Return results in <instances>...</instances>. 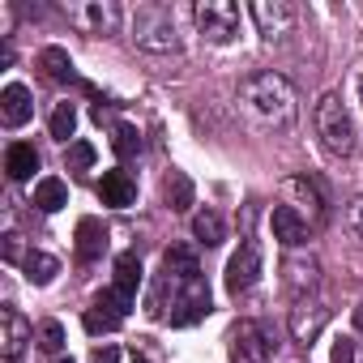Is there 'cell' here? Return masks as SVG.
Here are the masks:
<instances>
[{
  "instance_id": "1",
  "label": "cell",
  "mask_w": 363,
  "mask_h": 363,
  "mask_svg": "<svg viewBox=\"0 0 363 363\" xmlns=\"http://www.w3.org/2000/svg\"><path fill=\"white\" fill-rule=\"evenodd\" d=\"M145 312L154 320H171V325H193L210 312V286H206V274H201L193 248L175 244L162 252V269L150 286Z\"/></svg>"
},
{
  "instance_id": "2",
  "label": "cell",
  "mask_w": 363,
  "mask_h": 363,
  "mask_svg": "<svg viewBox=\"0 0 363 363\" xmlns=\"http://www.w3.org/2000/svg\"><path fill=\"white\" fill-rule=\"evenodd\" d=\"M235 99H240L244 120H248L252 128H261V133H286V128L295 124V116H299L295 86H291L282 73H274V69L244 77Z\"/></svg>"
},
{
  "instance_id": "3",
  "label": "cell",
  "mask_w": 363,
  "mask_h": 363,
  "mask_svg": "<svg viewBox=\"0 0 363 363\" xmlns=\"http://www.w3.org/2000/svg\"><path fill=\"white\" fill-rule=\"evenodd\" d=\"M312 124H316V137L329 154H354V120H350V107L337 90H325L316 99V111H312Z\"/></svg>"
},
{
  "instance_id": "4",
  "label": "cell",
  "mask_w": 363,
  "mask_h": 363,
  "mask_svg": "<svg viewBox=\"0 0 363 363\" xmlns=\"http://www.w3.org/2000/svg\"><path fill=\"white\" fill-rule=\"evenodd\" d=\"M133 43L145 52H179V35H175V13L167 5H137L133 13Z\"/></svg>"
},
{
  "instance_id": "5",
  "label": "cell",
  "mask_w": 363,
  "mask_h": 363,
  "mask_svg": "<svg viewBox=\"0 0 363 363\" xmlns=\"http://www.w3.org/2000/svg\"><path fill=\"white\" fill-rule=\"evenodd\" d=\"M193 22L197 30L206 35V43H231L240 35V5H231V0H197L193 5Z\"/></svg>"
},
{
  "instance_id": "6",
  "label": "cell",
  "mask_w": 363,
  "mask_h": 363,
  "mask_svg": "<svg viewBox=\"0 0 363 363\" xmlns=\"http://www.w3.org/2000/svg\"><path fill=\"white\" fill-rule=\"evenodd\" d=\"M65 18L82 35H116L120 5H116V0H73V5H65Z\"/></svg>"
},
{
  "instance_id": "7",
  "label": "cell",
  "mask_w": 363,
  "mask_h": 363,
  "mask_svg": "<svg viewBox=\"0 0 363 363\" xmlns=\"http://www.w3.org/2000/svg\"><path fill=\"white\" fill-rule=\"evenodd\" d=\"M261 269H265L261 240L244 235V240H240V248H235V257L227 261V291H231V295L252 291V286H257V278H261Z\"/></svg>"
},
{
  "instance_id": "8",
  "label": "cell",
  "mask_w": 363,
  "mask_h": 363,
  "mask_svg": "<svg viewBox=\"0 0 363 363\" xmlns=\"http://www.w3.org/2000/svg\"><path fill=\"white\" fill-rule=\"evenodd\" d=\"M133 308H137V303L124 299L120 291H103V295L86 308V329H90V333H111V329L124 325V316H128Z\"/></svg>"
},
{
  "instance_id": "9",
  "label": "cell",
  "mask_w": 363,
  "mask_h": 363,
  "mask_svg": "<svg viewBox=\"0 0 363 363\" xmlns=\"http://www.w3.org/2000/svg\"><path fill=\"white\" fill-rule=\"evenodd\" d=\"M269 337L257 320H240L231 329V363H269Z\"/></svg>"
},
{
  "instance_id": "10",
  "label": "cell",
  "mask_w": 363,
  "mask_h": 363,
  "mask_svg": "<svg viewBox=\"0 0 363 363\" xmlns=\"http://www.w3.org/2000/svg\"><path fill=\"white\" fill-rule=\"evenodd\" d=\"M252 22H257V30L274 43V39H286L291 35V26H295V9L286 5V0H252Z\"/></svg>"
},
{
  "instance_id": "11",
  "label": "cell",
  "mask_w": 363,
  "mask_h": 363,
  "mask_svg": "<svg viewBox=\"0 0 363 363\" xmlns=\"http://www.w3.org/2000/svg\"><path fill=\"white\" fill-rule=\"evenodd\" d=\"M291 337L299 342V346H312L316 337H320V329L329 325V308L320 303V299H299L295 308H291Z\"/></svg>"
},
{
  "instance_id": "12",
  "label": "cell",
  "mask_w": 363,
  "mask_h": 363,
  "mask_svg": "<svg viewBox=\"0 0 363 363\" xmlns=\"http://www.w3.org/2000/svg\"><path fill=\"white\" fill-rule=\"evenodd\" d=\"M282 282H286V291L295 295V303L299 299H312V291L320 286V261L316 257H286V265H282Z\"/></svg>"
},
{
  "instance_id": "13",
  "label": "cell",
  "mask_w": 363,
  "mask_h": 363,
  "mask_svg": "<svg viewBox=\"0 0 363 363\" xmlns=\"http://www.w3.org/2000/svg\"><path fill=\"white\" fill-rule=\"evenodd\" d=\"M35 337V329H30V320L9 303L5 312H0V354L5 359H18L22 350H26V342Z\"/></svg>"
},
{
  "instance_id": "14",
  "label": "cell",
  "mask_w": 363,
  "mask_h": 363,
  "mask_svg": "<svg viewBox=\"0 0 363 363\" xmlns=\"http://www.w3.org/2000/svg\"><path fill=\"white\" fill-rule=\"evenodd\" d=\"M269 227H274V240H278L282 248H299V244L308 240V218H303L295 206H274Z\"/></svg>"
},
{
  "instance_id": "15",
  "label": "cell",
  "mask_w": 363,
  "mask_h": 363,
  "mask_svg": "<svg viewBox=\"0 0 363 363\" xmlns=\"http://www.w3.org/2000/svg\"><path fill=\"white\" fill-rule=\"evenodd\" d=\"M35 116V99L22 82H9L5 90H0V120H5L9 128H22L26 120Z\"/></svg>"
},
{
  "instance_id": "16",
  "label": "cell",
  "mask_w": 363,
  "mask_h": 363,
  "mask_svg": "<svg viewBox=\"0 0 363 363\" xmlns=\"http://www.w3.org/2000/svg\"><path fill=\"white\" fill-rule=\"evenodd\" d=\"M99 197H103V206H111V210H128V206L137 201V184L128 179V171H103Z\"/></svg>"
},
{
  "instance_id": "17",
  "label": "cell",
  "mask_w": 363,
  "mask_h": 363,
  "mask_svg": "<svg viewBox=\"0 0 363 363\" xmlns=\"http://www.w3.org/2000/svg\"><path fill=\"white\" fill-rule=\"evenodd\" d=\"M30 206H35V210H43V214L65 210V206H69V184H65L60 175H43L39 184H35V193H30Z\"/></svg>"
},
{
  "instance_id": "18",
  "label": "cell",
  "mask_w": 363,
  "mask_h": 363,
  "mask_svg": "<svg viewBox=\"0 0 363 363\" xmlns=\"http://www.w3.org/2000/svg\"><path fill=\"white\" fill-rule=\"evenodd\" d=\"M107 252V227L99 223V218H82L77 223V257L90 265V261H99Z\"/></svg>"
},
{
  "instance_id": "19",
  "label": "cell",
  "mask_w": 363,
  "mask_h": 363,
  "mask_svg": "<svg viewBox=\"0 0 363 363\" xmlns=\"http://www.w3.org/2000/svg\"><path fill=\"white\" fill-rule=\"evenodd\" d=\"M193 197H197L193 179H189L184 171H167V179H162V201H167V210L184 214V210L193 206Z\"/></svg>"
},
{
  "instance_id": "20",
  "label": "cell",
  "mask_w": 363,
  "mask_h": 363,
  "mask_svg": "<svg viewBox=\"0 0 363 363\" xmlns=\"http://www.w3.org/2000/svg\"><path fill=\"white\" fill-rule=\"evenodd\" d=\"M137 286H141V257L137 252H120L116 257V282H111V291H120L124 299L137 303Z\"/></svg>"
},
{
  "instance_id": "21",
  "label": "cell",
  "mask_w": 363,
  "mask_h": 363,
  "mask_svg": "<svg viewBox=\"0 0 363 363\" xmlns=\"http://www.w3.org/2000/svg\"><path fill=\"white\" fill-rule=\"evenodd\" d=\"M5 171H9V179H30L39 171V150L26 145V141H13L5 150Z\"/></svg>"
},
{
  "instance_id": "22",
  "label": "cell",
  "mask_w": 363,
  "mask_h": 363,
  "mask_svg": "<svg viewBox=\"0 0 363 363\" xmlns=\"http://www.w3.org/2000/svg\"><path fill=\"white\" fill-rule=\"evenodd\" d=\"M22 274H26V282H30V286H48V282L60 274V261L35 248V252H26V261H22Z\"/></svg>"
},
{
  "instance_id": "23",
  "label": "cell",
  "mask_w": 363,
  "mask_h": 363,
  "mask_svg": "<svg viewBox=\"0 0 363 363\" xmlns=\"http://www.w3.org/2000/svg\"><path fill=\"white\" fill-rule=\"evenodd\" d=\"M286 193H295V197L312 210V223H325V197H320V189H316V179L295 175V179H286Z\"/></svg>"
},
{
  "instance_id": "24",
  "label": "cell",
  "mask_w": 363,
  "mask_h": 363,
  "mask_svg": "<svg viewBox=\"0 0 363 363\" xmlns=\"http://www.w3.org/2000/svg\"><path fill=\"white\" fill-rule=\"evenodd\" d=\"M193 235H197V244L218 248V244L227 240V227H223V218H218L214 210H201V214H193Z\"/></svg>"
},
{
  "instance_id": "25",
  "label": "cell",
  "mask_w": 363,
  "mask_h": 363,
  "mask_svg": "<svg viewBox=\"0 0 363 363\" xmlns=\"http://www.w3.org/2000/svg\"><path fill=\"white\" fill-rule=\"evenodd\" d=\"M39 69L52 77V82H73V60L65 48H43L39 52Z\"/></svg>"
},
{
  "instance_id": "26",
  "label": "cell",
  "mask_w": 363,
  "mask_h": 363,
  "mask_svg": "<svg viewBox=\"0 0 363 363\" xmlns=\"http://www.w3.org/2000/svg\"><path fill=\"white\" fill-rule=\"evenodd\" d=\"M73 128H77V107L73 103H56V111H52V137L56 141H69Z\"/></svg>"
},
{
  "instance_id": "27",
  "label": "cell",
  "mask_w": 363,
  "mask_h": 363,
  "mask_svg": "<svg viewBox=\"0 0 363 363\" xmlns=\"http://www.w3.org/2000/svg\"><path fill=\"white\" fill-rule=\"evenodd\" d=\"M111 150H116L120 158H133V154H141V133H137L133 124H116V137H111Z\"/></svg>"
},
{
  "instance_id": "28",
  "label": "cell",
  "mask_w": 363,
  "mask_h": 363,
  "mask_svg": "<svg viewBox=\"0 0 363 363\" xmlns=\"http://www.w3.org/2000/svg\"><path fill=\"white\" fill-rule=\"evenodd\" d=\"M39 346H43L48 354H60V346H65V325H60V320H43V325H39Z\"/></svg>"
},
{
  "instance_id": "29",
  "label": "cell",
  "mask_w": 363,
  "mask_h": 363,
  "mask_svg": "<svg viewBox=\"0 0 363 363\" xmlns=\"http://www.w3.org/2000/svg\"><path fill=\"white\" fill-rule=\"evenodd\" d=\"M65 162H69V171H86V167L94 162V145H90V141H73L69 154H65Z\"/></svg>"
},
{
  "instance_id": "30",
  "label": "cell",
  "mask_w": 363,
  "mask_h": 363,
  "mask_svg": "<svg viewBox=\"0 0 363 363\" xmlns=\"http://www.w3.org/2000/svg\"><path fill=\"white\" fill-rule=\"evenodd\" d=\"M342 223H346V231L363 244V197H354L350 206H346V214H342Z\"/></svg>"
},
{
  "instance_id": "31",
  "label": "cell",
  "mask_w": 363,
  "mask_h": 363,
  "mask_svg": "<svg viewBox=\"0 0 363 363\" xmlns=\"http://www.w3.org/2000/svg\"><path fill=\"white\" fill-rule=\"evenodd\" d=\"M329 363H359V342L342 333V337L333 342V359H329Z\"/></svg>"
},
{
  "instance_id": "32",
  "label": "cell",
  "mask_w": 363,
  "mask_h": 363,
  "mask_svg": "<svg viewBox=\"0 0 363 363\" xmlns=\"http://www.w3.org/2000/svg\"><path fill=\"white\" fill-rule=\"evenodd\" d=\"M0 252H5V261H9V265H22V261H26V252H22V235H5Z\"/></svg>"
},
{
  "instance_id": "33",
  "label": "cell",
  "mask_w": 363,
  "mask_h": 363,
  "mask_svg": "<svg viewBox=\"0 0 363 363\" xmlns=\"http://www.w3.org/2000/svg\"><path fill=\"white\" fill-rule=\"evenodd\" d=\"M90 363H120V350H116V346H99V350L90 354Z\"/></svg>"
},
{
  "instance_id": "34",
  "label": "cell",
  "mask_w": 363,
  "mask_h": 363,
  "mask_svg": "<svg viewBox=\"0 0 363 363\" xmlns=\"http://www.w3.org/2000/svg\"><path fill=\"white\" fill-rule=\"evenodd\" d=\"M354 90H359V111H363V69H359V77H354Z\"/></svg>"
},
{
  "instance_id": "35",
  "label": "cell",
  "mask_w": 363,
  "mask_h": 363,
  "mask_svg": "<svg viewBox=\"0 0 363 363\" xmlns=\"http://www.w3.org/2000/svg\"><path fill=\"white\" fill-rule=\"evenodd\" d=\"M133 363H150V359H141V354H133Z\"/></svg>"
},
{
  "instance_id": "36",
  "label": "cell",
  "mask_w": 363,
  "mask_h": 363,
  "mask_svg": "<svg viewBox=\"0 0 363 363\" xmlns=\"http://www.w3.org/2000/svg\"><path fill=\"white\" fill-rule=\"evenodd\" d=\"M56 363H73V359H56Z\"/></svg>"
}]
</instances>
